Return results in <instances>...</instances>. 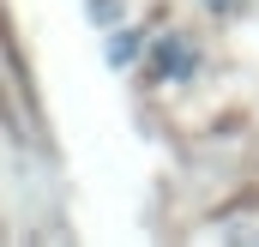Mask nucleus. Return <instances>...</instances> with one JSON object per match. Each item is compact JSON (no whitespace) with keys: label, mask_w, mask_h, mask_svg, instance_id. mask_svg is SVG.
Returning a JSON list of instances; mask_svg holds the SVG:
<instances>
[{"label":"nucleus","mask_w":259,"mask_h":247,"mask_svg":"<svg viewBox=\"0 0 259 247\" xmlns=\"http://www.w3.org/2000/svg\"><path fill=\"white\" fill-rule=\"evenodd\" d=\"M157 66H163V78H187V72L199 66V55L181 43V36H163V43H157Z\"/></svg>","instance_id":"f257e3e1"}]
</instances>
